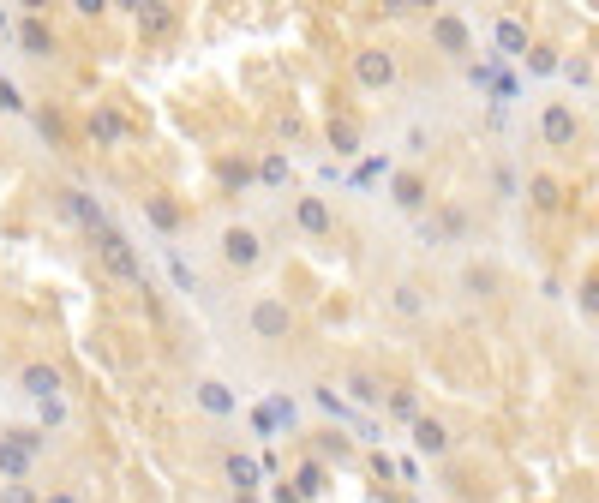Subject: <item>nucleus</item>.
Wrapping results in <instances>:
<instances>
[{"label": "nucleus", "instance_id": "obj_1", "mask_svg": "<svg viewBox=\"0 0 599 503\" xmlns=\"http://www.w3.org/2000/svg\"><path fill=\"white\" fill-rule=\"evenodd\" d=\"M90 246H96V258H102V270L120 282V288H138V294H150V276H144V258H138V246H132V234L120 228V222H108L102 234H90Z\"/></svg>", "mask_w": 599, "mask_h": 503}, {"label": "nucleus", "instance_id": "obj_2", "mask_svg": "<svg viewBox=\"0 0 599 503\" xmlns=\"http://www.w3.org/2000/svg\"><path fill=\"white\" fill-rule=\"evenodd\" d=\"M246 336L252 342H288L294 336V306L282 294H252L246 300Z\"/></svg>", "mask_w": 599, "mask_h": 503}, {"label": "nucleus", "instance_id": "obj_3", "mask_svg": "<svg viewBox=\"0 0 599 503\" xmlns=\"http://www.w3.org/2000/svg\"><path fill=\"white\" fill-rule=\"evenodd\" d=\"M216 258H222V270L252 276V270L264 264V234H258V228H246V222H228V228L216 234Z\"/></svg>", "mask_w": 599, "mask_h": 503}, {"label": "nucleus", "instance_id": "obj_4", "mask_svg": "<svg viewBox=\"0 0 599 503\" xmlns=\"http://www.w3.org/2000/svg\"><path fill=\"white\" fill-rule=\"evenodd\" d=\"M426 36H432V48H438L444 60L474 66V24H468L462 12H432V18H426Z\"/></svg>", "mask_w": 599, "mask_h": 503}, {"label": "nucleus", "instance_id": "obj_5", "mask_svg": "<svg viewBox=\"0 0 599 503\" xmlns=\"http://www.w3.org/2000/svg\"><path fill=\"white\" fill-rule=\"evenodd\" d=\"M54 204H60V216H66L78 234H102V228L114 222V216L96 204V192H84V186H60V192H54Z\"/></svg>", "mask_w": 599, "mask_h": 503}, {"label": "nucleus", "instance_id": "obj_6", "mask_svg": "<svg viewBox=\"0 0 599 503\" xmlns=\"http://www.w3.org/2000/svg\"><path fill=\"white\" fill-rule=\"evenodd\" d=\"M396 78H402V66H396V54H390V48H354V84H360V90L384 96Z\"/></svg>", "mask_w": 599, "mask_h": 503}, {"label": "nucleus", "instance_id": "obj_7", "mask_svg": "<svg viewBox=\"0 0 599 503\" xmlns=\"http://www.w3.org/2000/svg\"><path fill=\"white\" fill-rule=\"evenodd\" d=\"M540 138H546V150H576V138H582L576 102H546L540 108Z\"/></svg>", "mask_w": 599, "mask_h": 503}, {"label": "nucleus", "instance_id": "obj_8", "mask_svg": "<svg viewBox=\"0 0 599 503\" xmlns=\"http://www.w3.org/2000/svg\"><path fill=\"white\" fill-rule=\"evenodd\" d=\"M390 204L402 210V216H426V204H432V180H426V168H396L390 174Z\"/></svg>", "mask_w": 599, "mask_h": 503}, {"label": "nucleus", "instance_id": "obj_9", "mask_svg": "<svg viewBox=\"0 0 599 503\" xmlns=\"http://www.w3.org/2000/svg\"><path fill=\"white\" fill-rule=\"evenodd\" d=\"M294 228H300L306 240H330V234H336L330 198H324V192H300V198H294Z\"/></svg>", "mask_w": 599, "mask_h": 503}, {"label": "nucleus", "instance_id": "obj_10", "mask_svg": "<svg viewBox=\"0 0 599 503\" xmlns=\"http://www.w3.org/2000/svg\"><path fill=\"white\" fill-rule=\"evenodd\" d=\"M12 36H18V48H24L30 60H54V48H60V36H54V24H48L42 12H18V24H12Z\"/></svg>", "mask_w": 599, "mask_h": 503}, {"label": "nucleus", "instance_id": "obj_11", "mask_svg": "<svg viewBox=\"0 0 599 503\" xmlns=\"http://www.w3.org/2000/svg\"><path fill=\"white\" fill-rule=\"evenodd\" d=\"M522 198H528V204H534L540 216H558V210L570 204V186H564V180H558L552 168H534V174L522 180Z\"/></svg>", "mask_w": 599, "mask_h": 503}, {"label": "nucleus", "instance_id": "obj_12", "mask_svg": "<svg viewBox=\"0 0 599 503\" xmlns=\"http://www.w3.org/2000/svg\"><path fill=\"white\" fill-rule=\"evenodd\" d=\"M18 390H24L30 402H54V396H66V378H60L54 360H24V366H18Z\"/></svg>", "mask_w": 599, "mask_h": 503}, {"label": "nucleus", "instance_id": "obj_13", "mask_svg": "<svg viewBox=\"0 0 599 503\" xmlns=\"http://www.w3.org/2000/svg\"><path fill=\"white\" fill-rule=\"evenodd\" d=\"M492 42H498V60H528V48H534V36H528V18H516V12H498V18H492Z\"/></svg>", "mask_w": 599, "mask_h": 503}, {"label": "nucleus", "instance_id": "obj_14", "mask_svg": "<svg viewBox=\"0 0 599 503\" xmlns=\"http://www.w3.org/2000/svg\"><path fill=\"white\" fill-rule=\"evenodd\" d=\"M84 132H90V144H96V150H114V144H126V132H132V126H126V114H120L114 102H96V108H90V120H84Z\"/></svg>", "mask_w": 599, "mask_h": 503}, {"label": "nucleus", "instance_id": "obj_15", "mask_svg": "<svg viewBox=\"0 0 599 503\" xmlns=\"http://www.w3.org/2000/svg\"><path fill=\"white\" fill-rule=\"evenodd\" d=\"M342 390H348V402H354L360 414H372V408H384V402H390L384 378H378V372H366V366H348V372H342Z\"/></svg>", "mask_w": 599, "mask_h": 503}, {"label": "nucleus", "instance_id": "obj_16", "mask_svg": "<svg viewBox=\"0 0 599 503\" xmlns=\"http://www.w3.org/2000/svg\"><path fill=\"white\" fill-rule=\"evenodd\" d=\"M408 432H414V450H420L426 462H450V450H456V438H450V426H444L438 414H420V420H414Z\"/></svg>", "mask_w": 599, "mask_h": 503}, {"label": "nucleus", "instance_id": "obj_17", "mask_svg": "<svg viewBox=\"0 0 599 503\" xmlns=\"http://www.w3.org/2000/svg\"><path fill=\"white\" fill-rule=\"evenodd\" d=\"M192 402H198L210 420H234V414H240V396H234L222 378H192Z\"/></svg>", "mask_w": 599, "mask_h": 503}, {"label": "nucleus", "instance_id": "obj_18", "mask_svg": "<svg viewBox=\"0 0 599 503\" xmlns=\"http://www.w3.org/2000/svg\"><path fill=\"white\" fill-rule=\"evenodd\" d=\"M312 408H318V414H324L330 426H354V432L366 426V414H360V408H354L348 396H336V384H312Z\"/></svg>", "mask_w": 599, "mask_h": 503}, {"label": "nucleus", "instance_id": "obj_19", "mask_svg": "<svg viewBox=\"0 0 599 503\" xmlns=\"http://www.w3.org/2000/svg\"><path fill=\"white\" fill-rule=\"evenodd\" d=\"M312 450H318V462H336V468H354V462H360V438H348L342 426L312 432Z\"/></svg>", "mask_w": 599, "mask_h": 503}, {"label": "nucleus", "instance_id": "obj_20", "mask_svg": "<svg viewBox=\"0 0 599 503\" xmlns=\"http://www.w3.org/2000/svg\"><path fill=\"white\" fill-rule=\"evenodd\" d=\"M384 306H390V312H396L402 324H420V318L432 312V294H426L420 282H396V288L384 294Z\"/></svg>", "mask_w": 599, "mask_h": 503}, {"label": "nucleus", "instance_id": "obj_21", "mask_svg": "<svg viewBox=\"0 0 599 503\" xmlns=\"http://www.w3.org/2000/svg\"><path fill=\"white\" fill-rule=\"evenodd\" d=\"M222 474H228L234 492H258V486H264V462H252L246 450H228V456H222Z\"/></svg>", "mask_w": 599, "mask_h": 503}, {"label": "nucleus", "instance_id": "obj_22", "mask_svg": "<svg viewBox=\"0 0 599 503\" xmlns=\"http://www.w3.org/2000/svg\"><path fill=\"white\" fill-rule=\"evenodd\" d=\"M288 480L300 486V498H306V503H318V498H324V492H330V462H318V456H306V462H300V468H294Z\"/></svg>", "mask_w": 599, "mask_h": 503}, {"label": "nucleus", "instance_id": "obj_23", "mask_svg": "<svg viewBox=\"0 0 599 503\" xmlns=\"http://www.w3.org/2000/svg\"><path fill=\"white\" fill-rule=\"evenodd\" d=\"M30 468H36V456L12 432H0V480H30Z\"/></svg>", "mask_w": 599, "mask_h": 503}, {"label": "nucleus", "instance_id": "obj_24", "mask_svg": "<svg viewBox=\"0 0 599 503\" xmlns=\"http://www.w3.org/2000/svg\"><path fill=\"white\" fill-rule=\"evenodd\" d=\"M144 222H150L156 234H180V228H186V210H180L174 198H144Z\"/></svg>", "mask_w": 599, "mask_h": 503}, {"label": "nucleus", "instance_id": "obj_25", "mask_svg": "<svg viewBox=\"0 0 599 503\" xmlns=\"http://www.w3.org/2000/svg\"><path fill=\"white\" fill-rule=\"evenodd\" d=\"M432 222L444 228V240H468V234H474V216H468V204H462V198H444Z\"/></svg>", "mask_w": 599, "mask_h": 503}, {"label": "nucleus", "instance_id": "obj_26", "mask_svg": "<svg viewBox=\"0 0 599 503\" xmlns=\"http://www.w3.org/2000/svg\"><path fill=\"white\" fill-rule=\"evenodd\" d=\"M456 282H462V294H468V300L498 294V270H492V264H462V276H456Z\"/></svg>", "mask_w": 599, "mask_h": 503}, {"label": "nucleus", "instance_id": "obj_27", "mask_svg": "<svg viewBox=\"0 0 599 503\" xmlns=\"http://www.w3.org/2000/svg\"><path fill=\"white\" fill-rule=\"evenodd\" d=\"M288 174H294V168H288V150H264V156H258V186L282 192V186H288Z\"/></svg>", "mask_w": 599, "mask_h": 503}, {"label": "nucleus", "instance_id": "obj_28", "mask_svg": "<svg viewBox=\"0 0 599 503\" xmlns=\"http://www.w3.org/2000/svg\"><path fill=\"white\" fill-rule=\"evenodd\" d=\"M132 18H138V30H144V36H168L180 12H174V6H138Z\"/></svg>", "mask_w": 599, "mask_h": 503}, {"label": "nucleus", "instance_id": "obj_29", "mask_svg": "<svg viewBox=\"0 0 599 503\" xmlns=\"http://www.w3.org/2000/svg\"><path fill=\"white\" fill-rule=\"evenodd\" d=\"M522 66H528V72H534V78H552V72H564V54H558V48H552V42H534V48H528V60H522Z\"/></svg>", "mask_w": 599, "mask_h": 503}, {"label": "nucleus", "instance_id": "obj_30", "mask_svg": "<svg viewBox=\"0 0 599 503\" xmlns=\"http://www.w3.org/2000/svg\"><path fill=\"white\" fill-rule=\"evenodd\" d=\"M492 198H498V204H516V198H522V180H516V168H510L504 156L492 162Z\"/></svg>", "mask_w": 599, "mask_h": 503}, {"label": "nucleus", "instance_id": "obj_31", "mask_svg": "<svg viewBox=\"0 0 599 503\" xmlns=\"http://www.w3.org/2000/svg\"><path fill=\"white\" fill-rule=\"evenodd\" d=\"M162 258H168V276H174V288H180V294H198V270L186 264V252H180V246H162Z\"/></svg>", "mask_w": 599, "mask_h": 503}, {"label": "nucleus", "instance_id": "obj_32", "mask_svg": "<svg viewBox=\"0 0 599 503\" xmlns=\"http://www.w3.org/2000/svg\"><path fill=\"white\" fill-rule=\"evenodd\" d=\"M384 408H390V420H402V426H414V420H420V414H426V408H420V396H414V390H390V402H384Z\"/></svg>", "mask_w": 599, "mask_h": 503}, {"label": "nucleus", "instance_id": "obj_33", "mask_svg": "<svg viewBox=\"0 0 599 503\" xmlns=\"http://www.w3.org/2000/svg\"><path fill=\"white\" fill-rule=\"evenodd\" d=\"M330 150H336V156H354V150H360V126H354V120H330Z\"/></svg>", "mask_w": 599, "mask_h": 503}, {"label": "nucleus", "instance_id": "obj_34", "mask_svg": "<svg viewBox=\"0 0 599 503\" xmlns=\"http://www.w3.org/2000/svg\"><path fill=\"white\" fill-rule=\"evenodd\" d=\"M36 426H42V432H60V426H66V396H54V402H36Z\"/></svg>", "mask_w": 599, "mask_h": 503}, {"label": "nucleus", "instance_id": "obj_35", "mask_svg": "<svg viewBox=\"0 0 599 503\" xmlns=\"http://www.w3.org/2000/svg\"><path fill=\"white\" fill-rule=\"evenodd\" d=\"M0 503H42V492L30 480H0Z\"/></svg>", "mask_w": 599, "mask_h": 503}, {"label": "nucleus", "instance_id": "obj_36", "mask_svg": "<svg viewBox=\"0 0 599 503\" xmlns=\"http://www.w3.org/2000/svg\"><path fill=\"white\" fill-rule=\"evenodd\" d=\"M564 78H570L576 90H588V84H594V60H588V54H576V60H564Z\"/></svg>", "mask_w": 599, "mask_h": 503}, {"label": "nucleus", "instance_id": "obj_37", "mask_svg": "<svg viewBox=\"0 0 599 503\" xmlns=\"http://www.w3.org/2000/svg\"><path fill=\"white\" fill-rule=\"evenodd\" d=\"M258 180V168H246V162H222V186H234V192H246Z\"/></svg>", "mask_w": 599, "mask_h": 503}, {"label": "nucleus", "instance_id": "obj_38", "mask_svg": "<svg viewBox=\"0 0 599 503\" xmlns=\"http://www.w3.org/2000/svg\"><path fill=\"white\" fill-rule=\"evenodd\" d=\"M576 306H582V312H588V318L599 324V276H588V282L576 288Z\"/></svg>", "mask_w": 599, "mask_h": 503}, {"label": "nucleus", "instance_id": "obj_39", "mask_svg": "<svg viewBox=\"0 0 599 503\" xmlns=\"http://www.w3.org/2000/svg\"><path fill=\"white\" fill-rule=\"evenodd\" d=\"M366 468H372L378 480H396V474H402V468L390 462V450H372V456H366Z\"/></svg>", "mask_w": 599, "mask_h": 503}, {"label": "nucleus", "instance_id": "obj_40", "mask_svg": "<svg viewBox=\"0 0 599 503\" xmlns=\"http://www.w3.org/2000/svg\"><path fill=\"white\" fill-rule=\"evenodd\" d=\"M0 114H24V96H18L12 78H0Z\"/></svg>", "mask_w": 599, "mask_h": 503}, {"label": "nucleus", "instance_id": "obj_41", "mask_svg": "<svg viewBox=\"0 0 599 503\" xmlns=\"http://www.w3.org/2000/svg\"><path fill=\"white\" fill-rule=\"evenodd\" d=\"M42 503H90V498H84V486H48Z\"/></svg>", "mask_w": 599, "mask_h": 503}, {"label": "nucleus", "instance_id": "obj_42", "mask_svg": "<svg viewBox=\"0 0 599 503\" xmlns=\"http://www.w3.org/2000/svg\"><path fill=\"white\" fill-rule=\"evenodd\" d=\"M36 132H42V138H60V114H54V108H36Z\"/></svg>", "mask_w": 599, "mask_h": 503}, {"label": "nucleus", "instance_id": "obj_43", "mask_svg": "<svg viewBox=\"0 0 599 503\" xmlns=\"http://www.w3.org/2000/svg\"><path fill=\"white\" fill-rule=\"evenodd\" d=\"M414 234H420V240H426V246H444V228H438V222H432V216H420V222H414Z\"/></svg>", "mask_w": 599, "mask_h": 503}, {"label": "nucleus", "instance_id": "obj_44", "mask_svg": "<svg viewBox=\"0 0 599 503\" xmlns=\"http://www.w3.org/2000/svg\"><path fill=\"white\" fill-rule=\"evenodd\" d=\"M270 503H306V498H300L294 480H276V486H270Z\"/></svg>", "mask_w": 599, "mask_h": 503}, {"label": "nucleus", "instance_id": "obj_45", "mask_svg": "<svg viewBox=\"0 0 599 503\" xmlns=\"http://www.w3.org/2000/svg\"><path fill=\"white\" fill-rule=\"evenodd\" d=\"M234 503H258V492H234Z\"/></svg>", "mask_w": 599, "mask_h": 503}, {"label": "nucleus", "instance_id": "obj_46", "mask_svg": "<svg viewBox=\"0 0 599 503\" xmlns=\"http://www.w3.org/2000/svg\"><path fill=\"white\" fill-rule=\"evenodd\" d=\"M102 503H108V498H102Z\"/></svg>", "mask_w": 599, "mask_h": 503}]
</instances>
